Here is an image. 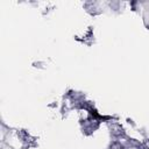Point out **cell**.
I'll use <instances>...</instances> for the list:
<instances>
[{"label":"cell","instance_id":"obj_1","mask_svg":"<svg viewBox=\"0 0 149 149\" xmlns=\"http://www.w3.org/2000/svg\"><path fill=\"white\" fill-rule=\"evenodd\" d=\"M90 113H91L95 119H100V120H108V119H109V116H102V115H100L94 108H91V109H90Z\"/></svg>","mask_w":149,"mask_h":149}]
</instances>
